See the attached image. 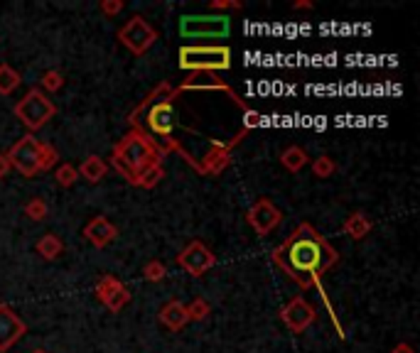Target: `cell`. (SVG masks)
Instances as JSON below:
<instances>
[{
  "label": "cell",
  "instance_id": "obj_1",
  "mask_svg": "<svg viewBox=\"0 0 420 353\" xmlns=\"http://www.w3.org/2000/svg\"><path fill=\"white\" fill-rule=\"evenodd\" d=\"M273 263L297 285H320V275L339 263V253L310 224H302L283 245L273 250Z\"/></svg>",
  "mask_w": 420,
  "mask_h": 353
},
{
  "label": "cell",
  "instance_id": "obj_2",
  "mask_svg": "<svg viewBox=\"0 0 420 353\" xmlns=\"http://www.w3.org/2000/svg\"><path fill=\"white\" fill-rule=\"evenodd\" d=\"M157 162H160V150L153 145L150 138H146V133H138V130L128 133L114 147V167L130 184H135L140 172L157 165Z\"/></svg>",
  "mask_w": 420,
  "mask_h": 353
},
{
  "label": "cell",
  "instance_id": "obj_3",
  "mask_svg": "<svg viewBox=\"0 0 420 353\" xmlns=\"http://www.w3.org/2000/svg\"><path fill=\"white\" fill-rule=\"evenodd\" d=\"M180 69L194 74H212L231 69V49L224 44H185L177 52Z\"/></svg>",
  "mask_w": 420,
  "mask_h": 353
},
{
  "label": "cell",
  "instance_id": "obj_4",
  "mask_svg": "<svg viewBox=\"0 0 420 353\" xmlns=\"http://www.w3.org/2000/svg\"><path fill=\"white\" fill-rule=\"evenodd\" d=\"M13 113H15V118L20 120L30 133H35V130L45 128V125L57 115V106L47 99L45 91H40V88H30V91H27V94L15 104Z\"/></svg>",
  "mask_w": 420,
  "mask_h": 353
},
{
  "label": "cell",
  "instance_id": "obj_5",
  "mask_svg": "<svg viewBox=\"0 0 420 353\" xmlns=\"http://www.w3.org/2000/svg\"><path fill=\"white\" fill-rule=\"evenodd\" d=\"M231 32L226 15H182L180 35L185 40H224Z\"/></svg>",
  "mask_w": 420,
  "mask_h": 353
},
{
  "label": "cell",
  "instance_id": "obj_6",
  "mask_svg": "<svg viewBox=\"0 0 420 353\" xmlns=\"http://www.w3.org/2000/svg\"><path fill=\"white\" fill-rule=\"evenodd\" d=\"M118 40H120V44H123L125 49H130V52L135 54V57H143V54H146L148 49L155 44L157 32H155V27L146 20V17L133 15L118 30Z\"/></svg>",
  "mask_w": 420,
  "mask_h": 353
},
{
  "label": "cell",
  "instance_id": "obj_7",
  "mask_svg": "<svg viewBox=\"0 0 420 353\" xmlns=\"http://www.w3.org/2000/svg\"><path fill=\"white\" fill-rule=\"evenodd\" d=\"M8 160H10L13 170H17L27 179H32L35 174H40V140L35 136L20 138L8 152Z\"/></svg>",
  "mask_w": 420,
  "mask_h": 353
},
{
  "label": "cell",
  "instance_id": "obj_8",
  "mask_svg": "<svg viewBox=\"0 0 420 353\" xmlns=\"http://www.w3.org/2000/svg\"><path fill=\"white\" fill-rule=\"evenodd\" d=\"M177 265L185 268V272H189L192 277H202L204 272H209L217 265V255L199 240H192L180 255H177Z\"/></svg>",
  "mask_w": 420,
  "mask_h": 353
},
{
  "label": "cell",
  "instance_id": "obj_9",
  "mask_svg": "<svg viewBox=\"0 0 420 353\" xmlns=\"http://www.w3.org/2000/svg\"><path fill=\"white\" fill-rule=\"evenodd\" d=\"M315 317H317L315 306H312L302 295L293 297V299L280 309V319H283V324H286L293 334H302L312 322H315Z\"/></svg>",
  "mask_w": 420,
  "mask_h": 353
},
{
  "label": "cell",
  "instance_id": "obj_10",
  "mask_svg": "<svg viewBox=\"0 0 420 353\" xmlns=\"http://www.w3.org/2000/svg\"><path fill=\"white\" fill-rule=\"evenodd\" d=\"M246 218H249V224L254 226L256 233L268 236L270 231L283 221V213H280V208L275 206L270 199H258V202L246 211Z\"/></svg>",
  "mask_w": 420,
  "mask_h": 353
},
{
  "label": "cell",
  "instance_id": "obj_11",
  "mask_svg": "<svg viewBox=\"0 0 420 353\" xmlns=\"http://www.w3.org/2000/svg\"><path fill=\"white\" fill-rule=\"evenodd\" d=\"M27 331V324L8 304H0V353H8Z\"/></svg>",
  "mask_w": 420,
  "mask_h": 353
},
{
  "label": "cell",
  "instance_id": "obj_12",
  "mask_svg": "<svg viewBox=\"0 0 420 353\" xmlns=\"http://www.w3.org/2000/svg\"><path fill=\"white\" fill-rule=\"evenodd\" d=\"M148 128H150L153 136L165 138L170 140L172 130H175V108H172V101H160V104H153L146 113Z\"/></svg>",
  "mask_w": 420,
  "mask_h": 353
},
{
  "label": "cell",
  "instance_id": "obj_13",
  "mask_svg": "<svg viewBox=\"0 0 420 353\" xmlns=\"http://www.w3.org/2000/svg\"><path fill=\"white\" fill-rule=\"evenodd\" d=\"M118 236V229L111 224L106 216H93L86 226H84V238L93 245V248H106L111 245Z\"/></svg>",
  "mask_w": 420,
  "mask_h": 353
},
{
  "label": "cell",
  "instance_id": "obj_14",
  "mask_svg": "<svg viewBox=\"0 0 420 353\" xmlns=\"http://www.w3.org/2000/svg\"><path fill=\"white\" fill-rule=\"evenodd\" d=\"M231 145H224V142H212V150L204 155V162L199 165V170L207 172V174H219L228 167L231 155H228Z\"/></svg>",
  "mask_w": 420,
  "mask_h": 353
},
{
  "label": "cell",
  "instance_id": "obj_15",
  "mask_svg": "<svg viewBox=\"0 0 420 353\" xmlns=\"http://www.w3.org/2000/svg\"><path fill=\"white\" fill-rule=\"evenodd\" d=\"M160 324L165 329H170V331H182V329L189 324V319H187V306L177 299L167 302L160 309Z\"/></svg>",
  "mask_w": 420,
  "mask_h": 353
},
{
  "label": "cell",
  "instance_id": "obj_16",
  "mask_svg": "<svg viewBox=\"0 0 420 353\" xmlns=\"http://www.w3.org/2000/svg\"><path fill=\"white\" fill-rule=\"evenodd\" d=\"M77 172H79V176H84V179H86V182L96 184V182H101L106 174H109V165H106L104 157L88 155L86 160L77 167Z\"/></svg>",
  "mask_w": 420,
  "mask_h": 353
},
{
  "label": "cell",
  "instance_id": "obj_17",
  "mask_svg": "<svg viewBox=\"0 0 420 353\" xmlns=\"http://www.w3.org/2000/svg\"><path fill=\"white\" fill-rule=\"evenodd\" d=\"M371 229H373V224L364 216V213H349V218L344 221V233L354 240L366 238V236L371 233Z\"/></svg>",
  "mask_w": 420,
  "mask_h": 353
},
{
  "label": "cell",
  "instance_id": "obj_18",
  "mask_svg": "<svg viewBox=\"0 0 420 353\" xmlns=\"http://www.w3.org/2000/svg\"><path fill=\"white\" fill-rule=\"evenodd\" d=\"M280 165L286 167L288 172H300L302 167L307 165V152L302 150V147L297 145H290L283 150V155H280Z\"/></svg>",
  "mask_w": 420,
  "mask_h": 353
},
{
  "label": "cell",
  "instance_id": "obj_19",
  "mask_svg": "<svg viewBox=\"0 0 420 353\" xmlns=\"http://www.w3.org/2000/svg\"><path fill=\"white\" fill-rule=\"evenodd\" d=\"M62 250H64V243L59 240V236H54V233H45L40 240H37V253H40L45 260L59 258Z\"/></svg>",
  "mask_w": 420,
  "mask_h": 353
},
{
  "label": "cell",
  "instance_id": "obj_20",
  "mask_svg": "<svg viewBox=\"0 0 420 353\" xmlns=\"http://www.w3.org/2000/svg\"><path fill=\"white\" fill-rule=\"evenodd\" d=\"M165 176V170H162V165L157 162V165L148 167V170H143L138 174V179H135V187H143V189H153L160 184V179Z\"/></svg>",
  "mask_w": 420,
  "mask_h": 353
},
{
  "label": "cell",
  "instance_id": "obj_21",
  "mask_svg": "<svg viewBox=\"0 0 420 353\" xmlns=\"http://www.w3.org/2000/svg\"><path fill=\"white\" fill-rule=\"evenodd\" d=\"M20 83H22V79H20V74H17L15 69L8 67V64H0V94H3V96L13 94V91H15Z\"/></svg>",
  "mask_w": 420,
  "mask_h": 353
},
{
  "label": "cell",
  "instance_id": "obj_22",
  "mask_svg": "<svg viewBox=\"0 0 420 353\" xmlns=\"http://www.w3.org/2000/svg\"><path fill=\"white\" fill-rule=\"evenodd\" d=\"M123 287V282L118 280V277L114 275H104L99 282H96V297H99L101 304H106V302L111 299V295H116V292Z\"/></svg>",
  "mask_w": 420,
  "mask_h": 353
},
{
  "label": "cell",
  "instance_id": "obj_23",
  "mask_svg": "<svg viewBox=\"0 0 420 353\" xmlns=\"http://www.w3.org/2000/svg\"><path fill=\"white\" fill-rule=\"evenodd\" d=\"M185 88H219V91H228L226 83L217 81L212 74H194L189 81L182 83V91H185Z\"/></svg>",
  "mask_w": 420,
  "mask_h": 353
},
{
  "label": "cell",
  "instance_id": "obj_24",
  "mask_svg": "<svg viewBox=\"0 0 420 353\" xmlns=\"http://www.w3.org/2000/svg\"><path fill=\"white\" fill-rule=\"evenodd\" d=\"M40 86V91H45V94H57L59 88L64 86V74L57 72V69H49V72L42 74Z\"/></svg>",
  "mask_w": 420,
  "mask_h": 353
},
{
  "label": "cell",
  "instance_id": "obj_25",
  "mask_svg": "<svg viewBox=\"0 0 420 353\" xmlns=\"http://www.w3.org/2000/svg\"><path fill=\"white\" fill-rule=\"evenodd\" d=\"M209 312H212V306H209V302H204L202 297H197V299H192L187 304V319H189V322H204V319L209 317Z\"/></svg>",
  "mask_w": 420,
  "mask_h": 353
},
{
  "label": "cell",
  "instance_id": "obj_26",
  "mask_svg": "<svg viewBox=\"0 0 420 353\" xmlns=\"http://www.w3.org/2000/svg\"><path fill=\"white\" fill-rule=\"evenodd\" d=\"M57 162H59V152L54 150V145H49V142H40V172L52 170Z\"/></svg>",
  "mask_w": 420,
  "mask_h": 353
},
{
  "label": "cell",
  "instance_id": "obj_27",
  "mask_svg": "<svg viewBox=\"0 0 420 353\" xmlns=\"http://www.w3.org/2000/svg\"><path fill=\"white\" fill-rule=\"evenodd\" d=\"M47 213H49V206H47L45 199L35 197V199H32V202H27V204H25V216H27V218H32V221H45Z\"/></svg>",
  "mask_w": 420,
  "mask_h": 353
},
{
  "label": "cell",
  "instance_id": "obj_28",
  "mask_svg": "<svg viewBox=\"0 0 420 353\" xmlns=\"http://www.w3.org/2000/svg\"><path fill=\"white\" fill-rule=\"evenodd\" d=\"M334 170H337V165H334V160L329 155H320L315 162H312V172H315V176H320V179L332 176Z\"/></svg>",
  "mask_w": 420,
  "mask_h": 353
},
{
  "label": "cell",
  "instance_id": "obj_29",
  "mask_svg": "<svg viewBox=\"0 0 420 353\" xmlns=\"http://www.w3.org/2000/svg\"><path fill=\"white\" fill-rule=\"evenodd\" d=\"M57 184L59 187H74V184L79 182V172H77V167L74 165H62V167H57Z\"/></svg>",
  "mask_w": 420,
  "mask_h": 353
},
{
  "label": "cell",
  "instance_id": "obj_30",
  "mask_svg": "<svg viewBox=\"0 0 420 353\" xmlns=\"http://www.w3.org/2000/svg\"><path fill=\"white\" fill-rule=\"evenodd\" d=\"M143 277H146L148 282H160L167 277V268L165 263H160V260H150V263L143 268Z\"/></svg>",
  "mask_w": 420,
  "mask_h": 353
},
{
  "label": "cell",
  "instance_id": "obj_31",
  "mask_svg": "<svg viewBox=\"0 0 420 353\" xmlns=\"http://www.w3.org/2000/svg\"><path fill=\"white\" fill-rule=\"evenodd\" d=\"M128 302H130V292H128V287L123 285L118 292H116V295H111V299L106 302V309L116 314V312H120V309H123Z\"/></svg>",
  "mask_w": 420,
  "mask_h": 353
},
{
  "label": "cell",
  "instance_id": "obj_32",
  "mask_svg": "<svg viewBox=\"0 0 420 353\" xmlns=\"http://www.w3.org/2000/svg\"><path fill=\"white\" fill-rule=\"evenodd\" d=\"M123 8H125V3H123V0H101L99 10L104 13V15L114 17V15H118V13L123 10Z\"/></svg>",
  "mask_w": 420,
  "mask_h": 353
},
{
  "label": "cell",
  "instance_id": "obj_33",
  "mask_svg": "<svg viewBox=\"0 0 420 353\" xmlns=\"http://www.w3.org/2000/svg\"><path fill=\"white\" fill-rule=\"evenodd\" d=\"M241 3H233V0H214L212 10H239Z\"/></svg>",
  "mask_w": 420,
  "mask_h": 353
},
{
  "label": "cell",
  "instance_id": "obj_34",
  "mask_svg": "<svg viewBox=\"0 0 420 353\" xmlns=\"http://www.w3.org/2000/svg\"><path fill=\"white\" fill-rule=\"evenodd\" d=\"M10 160H8V152H0V179H6L10 174Z\"/></svg>",
  "mask_w": 420,
  "mask_h": 353
},
{
  "label": "cell",
  "instance_id": "obj_35",
  "mask_svg": "<svg viewBox=\"0 0 420 353\" xmlns=\"http://www.w3.org/2000/svg\"><path fill=\"white\" fill-rule=\"evenodd\" d=\"M260 123V115L256 110H246V130L249 128H256Z\"/></svg>",
  "mask_w": 420,
  "mask_h": 353
},
{
  "label": "cell",
  "instance_id": "obj_36",
  "mask_svg": "<svg viewBox=\"0 0 420 353\" xmlns=\"http://www.w3.org/2000/svg\"><path fill=\"white\" fill-rule=\"evenodd\" d=\"M394 353H415V348L410 343H398V346H394Z\"/></svg>",
  "mask_w": 420,
  "mask_h": 353
},
{
  "label": "cell",
  "instance_id": "obj_37",
  "mask_svg": "<svg viewBox=\"0 0 420 353\" xmlns=\"http://www.w3.org/2000/svg\"><path fill=\"white\" fill-rule=\"evenodd\" d=\"M293 8H295V10H310L312 3H310V0H297V3H295Z\"/></svg>",
  "mask_w": 420,
  "mask_h": 353
},
{
  "label": "cell",
  "instance_id": "obj_38",
  "mask_svg": "<svg viewBox=\"0 0 420 353\" xmlns=\"http://www.w3.org/2000/svg\"><path fill=\"white\" fill-rule=\"evenodd\" d=\"M35 353H45V351H35Z\"/></svg>",
  "mask_w": 420,
  "mask_h": 353
}]
</instances>
